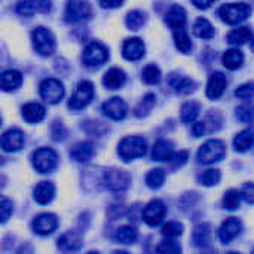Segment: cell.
Returning a JSON list of instances; mask_svg holds the SVG:
<instances>
[{
    "mask_svg": "<svg viewBox=\"0 0 254 254\" xmlns=\"http://www.w3.org/2000/svg\"><path fill=\"white\" fill-rule=\"evenodd\" d=\"M252 13V6L247 3H226L219 7V16L229 25L244 22Z\"/></svg>",
    "mask_w": 254,
    "mask_h": 254,
    "instance_id": "6da1fadb",
    "label": "cell"
},
{
    "mask_svg": "<svg viewBox=\"0 0 254 254\" xmlns=\"http://www.w3.org/2000/svg\"><path fill=\"white\" fill-rule=\"evenodd\" d=\"M146 150H147V146L143 137H135V135L125 137L119 143V147H118V153L124 162H129L135 158L144 156Z\"/></svg>",
    "mask_w": 254,
    "mask_h": 254,
    "instance_id": "7a4b0ae2",
    "label": "cell"
},
{
    "mask_svg": "<svg viewBox=\"0 0 254 254\" xmlns=\"http://www.w3.org/2000/svg\"><path fill=\"white\" fill-rule=\"evenodd\" d=\"M31 164H33L36 171H39L40 174H46V173H51L57 168L58 155L55 150H52L49 147L37 149L31 156Z\"/></svg>",
    "mask_w": 254,
    "mask_h": 254,
    "instance_id": "3957f363",
    "label": "cell"
},
{
    "mask_svg": "<svg viewBox=\"0 0 254 254\" xmlns=\"http://www.w3.org/2000/svg\"><path fill=\"white\" fill-rule=\"evenodd\" d=\"M31 40L36 52L42 57H49L55 51V39L52 33L45 27H37L31 33Z\"/></svg>",
    "mask_w": 254,
    "mask_h": 254,
    "instance_id": "277c9868",
    "label": "cell"
},
{
    "mask_svg": "<svg viewBox=\"0 0 254 254\" xmlns=\"http://www.w3.org/2000/svg\"><path fill=\"white\" fill-rule=\"evenodd\" d=\"M225 143L220 140H208L198 150V161L205 165L219 162L225 156Z\"/></svg>",
    "mask_w": 254,
    "mask_h": 254,
    "instance_id": "5b68a950",
    "label": "cell"
},
{
    "mask_svg": "<svg viewBox=\"0 0 254 254\" xmlns=\"http://www.w3.org/2000/svg\"><path fill=\"white\" fill-rule=\"evenodd\" d=\"M129 183H131V176L125 170L112 168V170H107L103 176L104 188L113 192L127 190L129 188Z\"/></svg>",
    "mask_w": 254,
    "mask_h": 254,
    "instance_id": "8992f818",
    "label": "cell"
},
{
    "mask_svg": "<svg viewBox=\"0 0 254 254\" xmlns=\"http://www.w3.org/2000/svg\"><path fill=\"white\" fill-rule=\"evenodd\" d=\"M82 60L86 67H100L109 60V51L98 42H91L82 55Z\"/></svg>",
    "mask_w": 254,
    "mask_h": 254,
    "instance_id": "52a82bcc",
    "label": "cell"
},
{
    "mask_svg": "<svg viewBox=\"0 0 254 254\" xmlns=\"http://www.w3.org/2000/svg\"><path fill=\"white\" fill-rule=\"evenodd\" d=\"M94 97V86L91 82L88 80H82L76 89H74V94L71 95L70 101H68V107L73 109V110H80L83 107H86L91 100Z\"/></svg>",
    "mask_w": 254,
    "mask_h": 254,
    "instance_id": "ba28073f",
    "label": "cell"
},
{
    "mask_svg": "<svg viewBox=\"0 0 254 254\" xmlns=\"http://www.w3.org/2000/svg\"><path fill=\"white\" fill-rule=\"evenodd\" d=\"M39 91H40V97L49 103V104H57L63 100L64 97V86L60 80L57 79H45L40 86H39Z\"/></svg>",
    "mask_w": 254,
    "mask_h": 254,
    "instance_id": "9c48e42d",
    "label": "cell"
},
{
    "mask_svg": "<svg viewBox=\"0 0 254 254\" xmlns=\"http://www.w3.org/2000/svg\"><path fill=\"white\" fill-rule=\"evenodd\" d=\"M91 16V4L86 0H68L65 4V21L80 22Z\"/></svg>",
    "mask_w": 254,
    "mask_h": 254,
    "instance_id": "30bf717a",
    "label": "cell"
},
{
    "mask_svg": "<svg viewBox=\"0 0 254 254\" xmlns=\"http://www.w3.org/2000/svg\"><path fill=\"white\" fill-rule=\"evenodd\" d=\"M167 214V207L161 199H153L150 201L144 210H143V220L149 226H158L162 223L164 217Z\"/></svg>",
    "mask_w": 254,
    "mask_h": 254,
    "instance_id": "8fae6325",
    "label": "cell"
},
{
    "mask_svg": "<svg viewBox=\"0 0 254 254\" xmlns=\"http://www.w3.org/2000/svg\"><path fill=\"white\" fill-rule=\"evenodd\" d=\"M57 226H58V219H57V216H54L51 213L39 214L33 220V231H34V234H37L40 237L51 235L57 229Z\"/></svg>",
    "mask_w": 254,
    "mask_h": 254,
    "instance_id": "7c38bea8",
    "label": "cell"
},
{
    "mask_svg": "<svg viewBox=\"0 0 254 254\" xmlns=\"http://www.w3.org/2000/svg\"><path fill=\"white\" fill-rule=\"evenodd\" d=\"M103 113L113 121H122L128 113V107L122 98L113 97L103 103Z\"/></svg>",
    "mask_w": 254,
    "mask_h": 254,
    "instance_id": "4fadbf2b",
    "label": "cell"
},
{
    "mask_svg": "<svg viewBox=\"0 0 254 254\" xmlns=\"http://www.w3.org/2000/svg\"><path fill=\"white\" fill-rule=\"evenodd\" d=\"M243 225L237 217H231L226 222L222 223L220 229H219V240L222 244H229L231 241H234L240 234H241Z\"/></svg>",
    "mask_w": 254,
    "mask_h": 254,
    "instance_id": "5bb4252c",
    "label": "cell"
},
{
    "mask_svg": "<svg viewBox=\"0 0 254 254\" xmlns=\"http://www.w3.org/2000/svg\"><path fill=\"white\" fill-rule=\"evenodd\" d=\"M25 143L24 132L21 129L12 128L1 135V147L4 152H18Z\"/></svg>",
    "mask_w": 254,
    "mask_h": 254,
    "instance_id": "9a60e30c",
    "label": "cell"
},
{
    "mask_svg": "<svg viewBox=\"0 0 254 254\" xmlns=\"http://www.w3.org/2000/svg\"><path fill=\"white\" fill-rule=\"evenodd\" d=\"M122 55L128 61H137V60L143 58V55H144L143 40L138 37H132V39L125 40V43L122 46Z\"/></svg>",
    "mask_w": 254,
    "mask_h": 254,
    "instance_id": "2e32d148",
    "label": "cell"
},
{
    "mask_svg": "<svg viewBox=\"0 0 254 254\" xmlns=\"http://www.w3.org/2000/svg\"><path fill=\"white\" fill-rule=\"evenodd\" d=\"M226 85H228V80L223 73H220V71L213 73L208 80V85H207V97L211 100H219L223 95Z\"/></svg>",
    "mask_w": 254,
    "mask_h": 254,
    "instance_id": "e0dca14e",
    "label": "cell"
},
{
    "mask_svg": "<svg viewBox=\"0 0 254 254\" xmlns=\"http://www.w3.org/2000/svg\"><path fill=\"white\" fill-rule=\"evenodd\" d=\"M152 158H153V161H158V162L171 161L174 158V146H173V143L168 141V140H158L155 143V146H153Z\"/></svg>",
    "mask_w": 254,
    "mask_h": 254,
    "instance_id": "ac0fdd59",
    "label": "cell"
},
{
    "mask_svg": "<svg viewBox=\"0 0 254 254\" xmlns=\"http://www.w3.org/2000/svg\"><path fill=\"white\" fill-rule=\"evenodd\" d=\"M54 196H55V188L51 182H40L33 190V198L40 205L49 204L54 199Z\"/></svg>",
    "mask_w": 254,
    "mask_h": 254,
    "instance_id": "d6986e66",
    "label": "cell"
},
{
    "mask_svg": "<svg viewBox=\"0 0 254 254\" xmlns=\"http://www.w3.org/2000/svg\"><path fill=\"white\" fill-rule=\"evenodd\" d=\"M57 246H58V249L61 252H77L82 247V238L79 237V234L70 231V232L63 234L58 238V244Z\"/></svg>",
    "mask_w": 254,
    "mask_h": 254,
    "instance_id": "ffe728a7",
    "label": "cell"
},
{
    "mask_svg": "<svg viewBox=\"0 0 254 254\" xmlns=\"http://www.w3.org/2000/svg\"><path fill=\"white\" fill-rule=\"evenodd\" d=\"M46 115V110L39 103H28L22 107V118L28 124H37L40 122Z\"/></svg>",
    "mask_w": 254,
    "mask_h": 254,
    "instance_id": "44dd1931",
    "label": "cell"
},
{
    "mask_svg": "<svg viewBox=\"0 0 254 254\" xmlns=\"http://www.w3.org/2000/svg\"><path fill=\"white\" fill-rule=\"evenodd\" d=\"M167 24L170 25L171 30H177V28H183L186 24V10L182 6H173L165 16Z\"/></svg>",
    "mask_w": 254,
    "mask_h": 254,
    "instance_id": "7402d4cb",
    "label": "cell"
},
{
    "mask_svg": "<svg viewBox=\"0 0 254 254\" xmlns=\"http://www.w3.org/2000/svg\"><path fill=\"white\" fill-rule=\"evenodd\" d=\"M125 82L127 76L121 68H110L103 77V83L109 89H119L125 85Z\"/></svg>",
    "mask_w": 254,
    "mask_h": 254,
    "instance_id": "603a6c76",
    "label": "cell"
},
{
    "mask_svg": "<svg viewBox=\"0 0 254 254\" xmlns=\"http://www.w3.org/2000/svg\"><path fill=\"white\" fill-rule=\"evenodd\" d=\"M168 83H170V86H171L176 92L185 94V95L193 92L195 88H196V85H195V82H193L192 79L185 77V76H176V74H173V76L170 77Z\"/></svg>",
    "mask_w": 254,
    "mask_h": 254,
    "instance_id": "cb8c5ba5",
    "label": "cell"
},
{
    "mask_svg": "<svg viewBox=\"0 0 254 254\" xmlns=\"http://www.w3.org/2000/svg\"><path fill=\"white\" fill-rule=\"evenodd\" d=\"M70 156L71 159H74L76 162H88L92 159L94 156V146L88 141H82V143H77L71 152H70Z\"/></svg>",
    "mask_w": 254,
    "mask_h": 254,
    "instance_id": "d4e9b609",
    "label": "cell"
},
{
    "mask_svg": "<svg viewBox=\"0 0 254 254\" xmlns=\"http://www.w3.org/2000/svg\"><path fill=\"white\" fill-rule=\"evenodd\" d=\"M22 83V74L16 70H6L0 76V85L3 91H13Z\"/></svg>",
    "mask_w": 254,
    "mask_h": 254,
    "instance_id": "484cf974",
    "label": "cell"
},
{
    "mask_svg": "<svg viewBox=\"0 0 254 254\" xmlns=\"http://www.w3.org/2000/svg\"><path fill=\"white\" fill-rule=\"evenodd\" d=\"M210 237H211V228L208 223H201L193 229L192 234V241L193 246L196 247H207L210 244Z\"/></svg>",
    "mask_w": 254,
    "mask_h": 254,
    "instance_id": "4316f807",
    "label": "cell"
},
{
    "mask_svg": "<svg viewBox=\"0 0 254 254\" xmlns=\"http://www.w3.org/2000/svg\"><path fill=\"white\" fill-rule=\"evenodd\" d=\"M252 37H253V33H252L250 27H238L228 34V42L231 45L238 46V45L247 43L249 40H252Z\"/></svg>",
    "mask_w": 254,
    "mask_h": 254,
    "instance_id": "83f0119b",
    "label": "cell"
},
{
    "mask_svg": "<svg viewBox=\"0 0 254 254\" xmlns=\"http://www.w3.org/2000/svg\"><path fill=\"white\" fill-rule=\"evenodd\" d=\"M244 63V55L240 49H229L223 55V65L228 70H238Z\"/></svg>",
    "mask_w": 254,
    "mask_h": 254,
    "instance_id": "f1b7e54d",
    "label": "cell"
},
{
    "mask_svg": "<svg viewBox=\"0 0 254 254\" xmlns=\"http://www.w3.org/2000/svg\"><path fill=\"white\" fill-rule=\"evenodd\" d=\"M254 143V132L252 129H244L240 134H237V137L234 138V147L238 152H246L252 147Z\"/></svg>",
    "mask_w": 254,
    "mask_h": 254,
    "instance_id": "f546056e",
    "label": "cell"
},
{
    "mask_svg": "<svg viewBox=\"0 0 254 254\" xmlns=\"http://www.w3.org/2000/svg\"><path fill=\"white\" fill-rule=\"evenodd\" d=\"M193 33L199 39H213L214 37V28L205 18H198L193 24Z\"/></svg>",
    "mask_w": 254,
    "mask_h": 254,
    "instance_id": "4dcf8cb0",
    "label": "cell"
},
{
    "mask_svg": "<svg viewBox=\"0 0 254 254\" xmlns=\"http://www.w3.org/2000/svg\"><path fill=\"white\" fill-rule=\"evenodd\" d=\"M173 34H174L176 46H177L182 52H185V54L190 52V49H192V40H190L188 31L185 30V27H183V28L173 30Z\"/></svg>",
    "mask_w": 254,
    "mask_h": 254,
    "instance_id": "1f68e13d",
    "label": "cell"
},
{
    "mask_svg": "<svg viewBox=\"0 0 254 254\" xmlns=\"http://www.w3.org/2000/svg\"><path fill=\"white\" fill-rule=\"evenodd\" d=\"M137 237H138L137 229L132 226H121L115 234V240L119 244H132L135 243Z\"/></svg>",
    "mask_w": 254,
    "mask_h": 254,
    "instance_id": "d6a6232c",
    "label": "cell"
},
{
    "mask_svg": "<svg viewBox=\"0 0 254 254\" xmlns=\"http://www.w3.org/2000/svg\"><path fill=\"white\" fill-rule=\"evenodd\" d=\"M201 106L195 101H188L182 106V121L185 124H192L199 115Z\"/></svg>",
    "mask_w": 254,
    "mask_h": 254,
    "instance_id": "836d02e7",
    "label": "cell"
},
{
    "mask_svg": "<svg viewBox=\"0 0 254 254\" xmlns=\"http://www.w3.org/2000/svg\"><path fill=\"white\" fill-rule=\"evenodd\" d=\"M143 80L149 85H158L161 82V70L155 64H149L143 68Z\"/></svg>",
    "mask_w": 254,
    "mask_h": 254,
    "instance_id": "e575fe53",
    "label": "cell"
},
{
    "mask_svg": "<svg viewBox=\"0 0 254 254\" xmlns=\"http://www.w3.org/2000/svg\"><path fill=\"white\" fill-rule=\"evenodd\" d=\"M164 180H165V173L159 168L156 170H152L147 176H146V185L150 188V189H159L162 185H164Z\"/></svg>",
    "mask_w": 254,
    "mask_h": 254,
    "instance_id": "d590c367",
    "label": "cell"
},
{
    "mask_svg": "<svg viewBox=\"0 0 254 254\" xmlns=\"http://www.w3.org/2000/svg\"><path fill=\"white\" fill-rule=\"evenodd\" d=\"M125 22H127V27L129 28V30H140L141 27H143V24H144V15H143V12H140V10H131L128 15H127V19H125Z\"/></svg>",
    "mask_w": 254,
    "mask_h": 254,
    "instance_id": "8d00e7d4",
    "label": "cell"
},
{
    "mask_svg": "<svg viewBox=\"0 0 254 254\" xmlns=\"http://www.w3.org/2000/svg\"><path fill=\"white\" fill-rule=\"evenodd\" d=\"M241 199H243L241 192H238V190H234V189H232V190H228V192L225 193L223 205H225V208H226V210H237V208L240 207Z\"/></svg>",
    "mask_w": 254,
    "mask_h": 254,
    "instance_id": "74e56055",
    "label": "cell"
},
{
    "mask_svg": "<svg viewBox=\"0 0 254 254\" xmlns=\"http://www.w3.org/2000/svg\"><path fill=\"white\" fill-rule=\"evenodd\" d=\"M155 95L153 94H147L144 98H143V101L135 107V116H138V118H141V116H144V115H147L150 110H152V107L155 106Z\"/></svg>",
    "mask_w": 254,
    "mask_h": 254,
    "instance_id": "f35d334b",
    "label": "cell"
},
{
    "mask_svg": "<svg viewBox=\"0 0 254 254\" xmlns=\"http://www.w3.org/2000/svg\"><path fill=\"white\" fill-rule=\"evenodd\" d=\"M237 118L243 124H252L254 121V106L253 104H244L237 109Z\"/></svg>",
    "mask_w": 254,
    "mask_h": 254,
    "instance_id": "ab89813d",
    "label": "cell"
},
{
    "mask_svg": "<svg viewBox=\"0 0 254 254\" xmlns=\"http://www.w3.org/2000/svg\"><path fill=\"white\" fill-rule=\"evenodd\" d=\"M199 182L204 186H214L220 182V171L219 170H207L199 176Z\"/></svg>",
    "mask_w": 254,
    "mask_h": 254,
    "instance_id": "60d3db41",
    "label": "cell"
},
{
    "mask_svg": "<svg viewBox=\"0 0 254 254\" xmlns=\"http://www.w3.org/2000/svg\"><path fill=\"white\" fill-rule=\"evenodd\" d=\"M162 235L167 238H176L183 234V226L177 222H168L162 226Z\"/></svg>",
    "mask_w": 254,
    "mask_h": 254,
    "instance_id": "b9f144b4",
    "label": "cell"
},
{
    "mask_svg": "<svg viewBox=\"0 0 254 254\" xmlns=\"http://www.w3.org/2000/svg\"><path fill=\"white\" fill-rule=\"evenodd\" d=\"M156 252L158 253H167V254H177L182 252V249H180V246L176 243V241H171V240H165V241H162L159 246H158V249H156Z\"/></svg>",
    "mask_w": 254,
    "mask_h": 254,
    "instance_id": "7bdbcfd3",
    "label": "cell"
},
{
    "mask_svg": "<svg viewBox=\"0 0 254 254\" xmlns=\"http://www.w3.org/2000/svg\"><path fill=\"white\" fill-rule=\"evenodd\" d=\"M235 95L241 100H253L254 98V82H249V83H244L241 85L237 91H235Z\"/></svg>",
    "mask_w": 254,
    "mask_h": 254,
    "instance_id": "ee69618b",
    "label": "cell"
},
{
    "mask_svg": "<svg viewBox=\"0 0 254 254\" xmlns=\"http://www.w3.org/2000/svg\"><path fill=\"white\" fill-rule=\"evenodd\" d=\"M16 12L21 16H27L28 18V16H31L36 12V9H34V6H33V3L30 0H21L16 4Z\"/></svg>",
    "mask_w": 254,
    "mask_h": 254,
    "instance_id": "f6af8a7d",
    "label": "cell"
},
{
    "mask_svg": "<svg viewBox=\"0 0 254 254\" xmlns=\"http://www.w3.org/2000/svg\"><path fill=\"white\" fill-rule=\"evenodd\" d=\"M12 211H13L12 202L6 196H1V223L7 222V219L10 217Z\"/></svg>",
    "mask_w": 254,
    "mask_h": 254,
    "instance_id": "bcb514c9",
    "label": "cell"
},
{
    "mask_svg": "<svg viewBox=\"0 0 254 254\" xmlns=\"http://www.w3.org/2000/svg\"><path fill=\"white\" fill-rule=\"evenodd\" d=\"M36 9V12H42V13H46L51 10L52 7V1L51 0H30Z\"/></svg>",
    "mask_w": 254,
    "mask_h": 254,
    "instance_id": "7dc6e473",
    "label": "cell"
},
{
    "mask_svg": "<svg viewBox=\"0 0 254 254\" xmlns=\"http://www.w3.org/2000/svg\"><path fill=\"white\" fill-rule=\"evenodd\" d=\"M243 199L249 204H254V185H246L241 190Z\"/></svg>",
    "mask_w": 254,
    "mask_h": 254,
    "instance_id": "c3c4849f",
    "label": "cell"
},
{
    "mask_svg": "<svg viewBox=\"0 0 254 254\" xmlns=\"http://www.w3.org/2000/svg\"><path fill=\"white\" fill-rule=\"evenodd\" d=\"M124 0H100L101 6L103 7H107V9H112V7H118L122 4Z\"/></svg>",
    "mask_w": 254,
    "mask_h": 254,
    "instance_id": "681fc988",
    "label": "cell"
},
{
    "mask_svg": "<svg viewBox=\"0 0 254 254\" xmlns=\"http://www.w3.org/2000/svg\"><path fill=\"white\" fill-rule=\"evenodd\" d=\"M192 3H193L198 9H208V7L214 3V0H192Z\"/></svg>",
    "mask_w": 254,
    "mask_h": 254,
    "instance_id": "f907efd6",
    "label": "cell"
},
{
    "mask_svg": "<svg viewBox=\"0 0 254 254\" xmlns=\"http://www.w3.org/2000/svg\"><path fill=\"white\" fill-rule=\"evenodd\" d=\"M204 131H205V124L204 122H196L193 125V134H195V137H201L204 134Z\"/></svg>",
    "mask_w": 254,
    "mask_h": 254,
    "instance_id": "816d5d0a",
    "label": "cell"
},
{
    "mask_svg": "<svg viewBox=\"0 0 254 254\" xmlns=\"http://www.w3.org/2000/svg\"><path fill=\"white\" fill-rule=\"evenodd\" d=\"M188 158H189V153H188V152H179L177 155H174L173 159H176V162H177L179 165H182V164H185V162L188 161Z\"/></svg>",
    "mask_w": 254,
    "mask_h": 254,
    "instance_id": "f5cc1de1",
    "label": "cell"
},
{
    "mask_svg": "<svg viewBox=\"0 0 254 254\" xmlns=\"http://www.w3.org/2000/svg\"><path fill=\"white\" fill-rule=\"evenodd\" d=\"M250 42H252V45H250V46H252V49L254 51V39H253V40H250Z\"/></svg>",
    "mask_w": 254,
    "mask_h": 254,
    "instance_id": "db71d44e",
    "label": "cell"
}]
</instances>
